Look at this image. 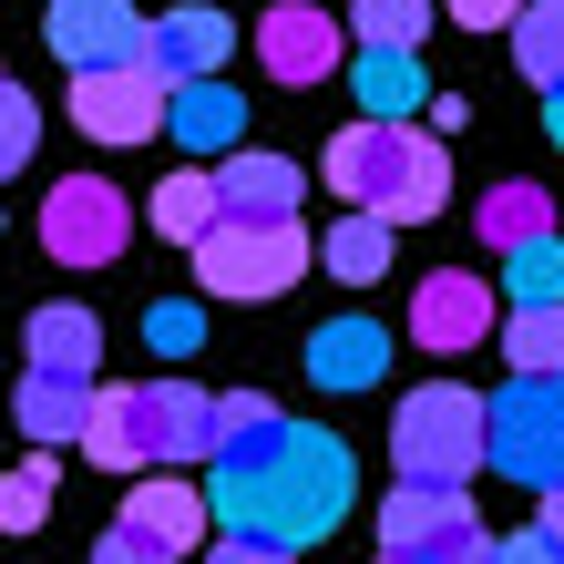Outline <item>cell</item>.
I'll return each instance as SVG.
<instances>
[{"label": "cell", "instance_id": "obj_33", "mask_svg": "<svg viewBox=\"0 0 564 564\" xmlns=\"http://www.w3.org/2000/svg\"><path fill=\"white\" fill-rule=\"evenodd\" d=\"M513 11L523 0H442V21H462V31H513Z\"/></svg>", "mask_w": 564, "mask_h": 564}, {"label": "cell", "instance_id": "obj_2", "mask_svg": "<svg viewBox=\"0 0 564 564\" xmlns=\"http://www.w3.org/2000/svg\"><path fill=\"white\" fill-rule=\"evenodd\" d=\"M318 175L349 195V216H380L390 237L452 206V154H442V134H421V123H339L328 154H318Z\"/></svg>", "mask_w": 564, "mask_h": 564}, {"label": "cell", "instance_id": "obj_37", "mask_svg": "<svg viewBox=\"0 0 564 564\" xmlns=\"http://www.w3.org/2000/svg\"><path fill=\"white\" fill-rule=\"evenodd\" d=\"M534 534H554V544H564V482L544 492V513H534Z\"/></svg>", "mask_w": 564, "mask_h": 564}, {"label": "cell", "instance_id": "obj_25", "mask_svg": "<svg viewBox=\"0 0 564 564\" xmlns=\"http://www.w3.org/2000/svg\"><path fill=\"white\" fill-rule=\"evenodd\" d=\"M206 226H216V164H185V175H164V185H154V237L195 247Z\"/></svg>", "mask_w": 564, "mask_h": 564}, {"label": "cell", "instance_id": "obj_31", "mask_svg": "<svg viewBox=\"0 0 564 564\" xmlns=\"http://www.w3.org/2000/svg\"><path fill=\"white\" fill-rule=\"evenodd\" d=\"M31 144H42V113H31V93H11V73H0V175H21Z\"/></svg>", "mask_w": 564, "mask_h": 564}, {"label": "cell", "instance_id": "obj_23", "mask_svg": "<svg viewBox=\"0 0 564 564\" xmlns=\"http://www.w3.org/2000/svg\"><path fill=\"white\" fill-rule=\"evenodd\" d=\"M473 226H482V247H492V257H513V247L554 237V195H544V185H492Z\"/></svg>", "mask_w": 564, "mask_h": 564}, {"label": "cell", "instance_id": "obj_24", "mask_svg": "<svg viewBox=\"0 0 564 564\" xmlns=\"http://www.w3.org/2000/svg\"><path fill=\"white\" fill-rule=\"evenodd\" d=\"M390 257H401V247H390V226H380V216H339V226L318 237V268H328V278H349V288H380V278H390Z\"/></svg>", "mask_w": 564, "mask_h": 564}, {"label": "cell", "instance_id": "obj_12", "mask_svg": "<svg viewBox=\"0 0 564 564\" xmlns=\"http://www.w3.org/2000/svg\"><path fill=\"white\" fill-rule=\"evenodd\" d=\"M297 206H308V175H297L288 154L237 144V154L216 164V226H308Z\"/></svg>", "mask_w": 564, "mask_h": 564}, {"label": "cell", "instance_id": "obj_1", "mask_svg": "<svg viewBox=\"0 0 564 564\" xmlns=\"http://www.w3.org/2000/svg\"><path fill=\"white\" fill-rule=\"evenodd\" d=\"M206 523H216L226 544H268V554L297 564V544H328V534L349 523V452L328 442L318 421H288L278 452H257V462H237V473H216Z\"/></svg>", "mask_w": 564, "mask_h": 564}, {"label": "cell", "instance_id": "obj_7", "mask_svg": "<svg viewBox=\"0 0 564 564\" xmlns=\"http://www.w3.org/2000/svg\"><path fill=\"white\" fill-rule=\"evenodd\" d=\"M380 564H492V534L473 523V492L390 482V503H380Z\"/></svg>", "mask_w": 564, "mask_h": 564}, {"label": "cell", "instance_id": "obj_8", "mask_svg": "<svg viewBox=\"0 0 564 564\" xmlns=\"http://www.w3.org/2000/svg\"><path fill=\"white\" fill-rule=\"evenodd\" d=\"M123 237H134V206L113 175H62L42 195V257H62V268H113Z\"/></svg>", "mask_w": 564, "mask_h": 564}, {"label": "cell", "instance_id": "obj_26", "mask_svg": "<svg viewBox=\"0 0 564 564\" xmlns=\"http://www.w3.org/2000/svg\"><path fill=\"white\" fill-rule=\"evenodd\" d=\"M492 339L513 349V380H564V308H513Z\"/></svg>", "mask_w": 564, "mask_h": 564}, {"label": "cell", "instance_id": "obj_4", "mask_svg": "<svg viewBox=\"0 0 564 564\" xmlns=\"http://www.w3.org/2000/svg\"><path fill=\"white\" fill-rule=\"evenodd\" d=\"M390 462H401V482L421 492H473L482 473V401L462 380H421L401 421H390Z\"/></svg>", "mask_w": 564, "mask_h": 564}, {"label": "cell", "instance_id": "obj_21", "mask_svg": "<svg viewBox=\"0 0 564 564\" xmlns=\"http://www.w3.org/2000/svg\"><path fill=\"white\" fill-rule=\"evenodd\" d=\"M278 431H288V411L268 401V390H226L216 401V473H237V462H257V452H278Z\"/></svg>", "mask_w": 564, "mask_h": 564}, {"label": "cell", "instance_id": "obj_34", "mask_svg": "<svg viewBox=\"0 0 564 564\" xmlns=\"http://www.w3.org/2000/svg\"><path fill=\"white\" fill-rule=\"evenodd\" d=\"M492 564H564V544H554V534H534V523H523V534H503V544H492Z\"/></svg>", "mask_w": 564, "mask_h": 564}, {"label": "cell", "instance_id": "obj_9", "mask_svg": "<svg viewBox=\"0 0 564 564\" xmlns=\"http://www.w3.org/2000/svg\"><path fill=\"white\" fill-rule=\"evenodd\" d=\"M42 31H52V62L73 83L83 73H134V62H144V11H134V0H52Z\"/></svg>", "mask_w": 564, "mask_h": 564}, {"label": "cell", "instance_id": "obj_13", "mask_svg": "<svg viewBox=\"0 0 564 564\" xmlns=\"http://www.w3.org/2000/svg\"><path fill=\"white\" fill-rule=\"evenodd\" d=\"M492 328H503V318H492V288H482L473 268H442V278L411 288V339H421V349L462 359V349H482Z\"/></svg>", "mask_w": 564, "mask_h": 564}, {"label": "cell", "instance_id": "obj_15", "mask_svg": "<svg viewBox=\"0 0 564 564\" xmlns=\"http://www.w3.org/2000/svg\"><path fill=\"white\" fill-rule=\"evenodd\" d=\"M164 134H175L195 164H226L247 144V93H226V73L216 83H175V104H164Z\"/></svg>", "mask_w": 564, "mask_h": 564}, {"label": "cell", "instance_id": "obj_10", "mask_svg": "<svg viewBox=\"0 0 564 564\" xmlns=\"http://www.w3.org/2000/svg\"><path fill=\"white\" fill-rule=\"evenodd\" d=\"M164 104H175V83L164 73H83L73 83V134H93V144H154L164 134Z\"/></svg>", "mask_w": 564, "mask_h": 564}, {"label": "cell", "instance_id": "obj_30", "mask_svg": "<svg viewBox=\"0 0 564 564\" xmlns=\"http://www.w3.org/2000/svg\"><path fill=\"white\" fill-rule=\"evenodd\" d=\"M144 349H154V359H195V349H206V308H195V297L144 308Z\"/></svg>", "mask_w": 564, "mask_h": 564}, {"label": "cell", "instance_id": "obj_17", "mask_svg": "<svg viewBox=\"0 0 564 564\" xmlns=\"http://www.w3.org/2000/svg\"><path fill=\"white\" fill-rule=\"evenodd\" d=\"M380 370H390L380 318H328L318 339H308V380L318 390H380Z\"/></svg>", "mask_w": 564, "mask_h": 564}, {"label": "cell", "instance_id": "obj_11", "mask_svg": "<svg viewBox=\"0 0 564 564\" xmlns=\"http://www.w3.org/2000/svg\"><path fill=\"white\" fill-rule=\"evenodd\" d=\"M257 62H268L288 93H308L328 73H349V31H339V11H318V0H278V11L257 21Z\"/></svg>", "mask_w": 564, "mask_h": 564}, {"label": "cell", "instance_id": "obj_28", "mask_svg": "<svg viewBox=\"0 0 564 564\" xmlns=\"http://www.w3.org/2000/svg\"><path fill=\"white\" fill-rule=\"evenodd\" d=\"M503 297L513 308H564V237H534L503 257Z\"/></svg>", "mask_w": 564, "mask_h": 564}, {"label": "cell", "instance_id": "obj_18", "mask_svg": "<svg viewBox=\"0 0 564 564\" xmlns=\"http://www.w3.org/2000/svg\"><path fill=\"white\" fill-rule=\"evenodd\" d=\"M31 370L42 380H93L104 370V318L73 308V297L62 308H31Z\"/></svg>", "mask_w": 564, "mask_h": 564}, {"label": "cell", "instance_id": "obj_32", "mask_svg": "<svg viewBox=\"0 0 564 564\" xmlns=\"http://www.w3.org/2000/svg\"><path fill=\"white\" fill-rule=\"evenodd\" d=\"M93 564H175V554H164V544H144L134 523H113V534L93 544Z\"/></svg>", "mask_w": 564, "mask_h": 564}, {"label": "cell", "instance_id": "obj_20", "mask_svg": "<svg viewBox=\"0 0 564 564\" xmlns=\"http://www.w3.org/2000/svg\"><path fill=\"white\" fill-rule=\"evenodd\" d=\"M11 421H21L42 452H52V442H83V431H93V380H42V370H21Z\"/></svg>", "mask_w": 564, "mask_h": 564}, {"label": "cell", "instance_id": "obj_14", "mask_svg": "<svg viewBox=\"0 0 564 564\" xmlns=\"http://www.w3.org/2000/svg\"><path fill=\"white\" fill-rule=\"evenodd\" d=\"M226 52H237V21L216 0H185V11L144 21V73H164V83H216Z\"/></svg>", "mask_w": 564, "mask_h": 564}, {"label": "cell", "instance_id": "obj_35", "mask_svg": "<svg viewBox=\"0 0 564 564\" xmlns=\"http://www.w3.org/2000/svg\"><path fill=\"white\" fill-rule=\"evenodd\" d=\"M462 123H473V104H462V93H431V123H421V134H462Z\"/></svg>", "mask_w": 564, "mask_h": 564}, {"label": "cell", "instance_id": "obj_3", "mask_svg": "<svg viewBox=\"0 0 564 564\" xmlns=\"http://www.w3.org/2000/svg\"><path fill=\"white\" fill-rule=\"evenodd\" d=\"M83 452L104 473H175V462H206L216 452V401L195 380H123V390H93V431Z\"/></svg>", "mask_w": 564, "mask_h": 564}, {"label": "cell", "instance_id": "obj_6", "mask_svg": "<svg viewBox=\"0 0 564 564\" xmlns=\"http://www.w3.org/2000/svg\"><path fill=\"white\" fill-rule=\"evenodd\" d=\"M482 462L523 492L564 482V380H513L503 401H482Z\"/></svg>", "mask_w": 564, "mask_h": 564}, {"label": "cell", "instance_id": "obj_19", "mask_svg": "<svg viewBox=\"0 0 564 564\" xmlns=\"http://www.w3.org/2000/svg\"><path fill=\"white\" fill-rule=\"evenodd\" d=\"M349 93H359V123H411L431 104L421 52H349Z\"/></svg>", "mask_w": 564, "mask_h": 564}, {"label": "cell", "instance_id": "obj_5", "mask_svg": "<svg viewBox=\"0 0 564 564\" xmlns=\"http://www.w3.org/2000/svg\"><path fill=\"white\" fill-rule=\"evenodd\" d=\"M308 268H318L308 226H206V237H195V278H206V297H237V308L288 297Z\"/></svg>", "mask_w": 564, "mask_h": 564}, {"label": "cell", "instance_id": "obj_36", "mask_svg": "<svg viewBox=\"0 0 564 564\" xmlns=\"http://www.w3.org/2000/svg\"><path fill=\"white\" fill-rule=\"evenodd\" d=\"M206 564H288V554H268V544H226V534H216V554H206Z\"/></svg>", "mask_w": 564, "mask_h": 564}, {"label": "cell", "instance_id": "obj_16", "mask_svg": "<svg viewBox=\"0 0 564 564\" xmlns=\"http://www.w3.org/2000/svg\"><path fill=\"white\" fill-rule=\"evenodd\" d=\"M123 523H134L144 544H164V554H195V544L216 534V523H206V492L175 482V473H144L134 492H123Z\"/></svg>", "mask_w": 564, "mask_h": 564}, {"label": "cell", "instance_id": "obj_39", "mask_svg": "<svg viewBox=\"0 0 564 564\" xmlns=\"http://www.w3.org/2000/svg\"><path fill=\"white\" fill-rule=\"evenodd\" d=\"M0 226H11V216H0Z\"/></svg>", "mask_w": 564, "mask_h": 564}, {"label": "cell", "instance_id": "obj_29", "mask_svg": "<svg viewBox=\"0 0 564 564\" xmlns=\"http://www.w3.org/2000/svg\"><path fill=\"white\" fill-rule=\"evenodd\" d=\"M52 462H21V473H0V534H42L52 523Z\"/></svg>", "mask_w": 564, "mask_h": 564}, {"label": "cell", "instance_id": "obj_27", "mask_svg": "<svg viewBox=\"0 0 564 564\" xmlns=\"http://www.w3.org/2000/svg\"><path fill=\"white\" fill-rule=\"evenodd\" d=\"M431 0H349V31H359V52H421L431 42Z\"/></svg>", "mask_w": 564, "mask_h": 564}, {"label": "cell", "instance_id": "obj_22", "mask_svg": "<svg viewBox=\"0 0 564 564\" xmlns=\"http://www.w3.org/2000/svg\"><path fill=\"white\" fill-rule=\"evenodd\" d=\"M513 73L534 83L544 104L564 93V0H523L513 11Z\"/></svg>", "mask_w": 564, "mask_h": 564}, {"label": "cell", "instance_id": "obj_38", "mask_svg": "<svg viewBox=\"0 0 564 564\" xmlns=\"http://www.w3.org/2000/svg\"><path fill=\"white\" fill-rule=\"evenodd\" d=\"M544 134H554V154H564V93H554V104H544Z\"/></svg>", "mask_w": 564, "mask_h": 564}]
</instances>
